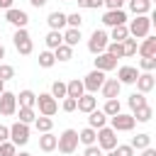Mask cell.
<instances>
[{
	"instance_id": "cell-1",
	"label": "cell",
	"mask_w": 156,
	"mask_h": 156,
	"mask_svg": "<svg viewBox=\"0 0 156 156\" xmlns=\"http://www.w3.org/2000/svg\"><path fill=\"white\" fill-rule=\"evenodd\" d=\"M56 149L66 156H71L78 149V132L76 129H63L61 136H56Z\"/></svg>"
},
{
	"instance_id": "cell-2",
	"label": "cell",
	"mask_w": 156,
	"mask_h": 156,
	"mask_svg": "<svg viewBox=\"0 0 156 156\" xmlns=\"http://www.w3.org/2000/svg\"><path fill=\"white\" fill-rule=\"evenodd\" d=\"M129 37H134V39H144L146 34H149V29H151V17L149 15H136L132 22H129Z\"/></svg>"
},
{
	"instance_id": "cell-3",
	"label": "cell",
	"mask_w": 156,
	"mask_h": 156,
	"mask_svg": "<svg viewBox=\"0 0 156 156\" xmlns=\"http://www.w3.org/2000/svg\"><path fill=\"white\" fill-rule=\"evenodd\" d=\"M12 41H15V49H17L22 56H29V54H32V49H34V44H32V37H29L27 27H17V29H15Z\"/></svg>"
},
{
	"instance_id": "cell-4",
	"label": "cell",
	"mask_w": 156,
	"mask_h": 156,
	"mask_svg": "<svg viewBox=\"0 0 156 156\" xmlns=\"http://www.w3.org/2000/svg\"><path fill=\"white\" fill-rule=\"evenodd\" d=\"M95 144H98L102 151L115 149V146H117V132H115L112 127H100V129H98V139H95Z\"/></svg>"
},
{
	"instance_id": "cell-5",
	"label": "cell",
	"mask_w": 156,
	"mask_h": 156,
	"mask_svg": "<svg viewBox=\"0 0 156 156\" xmlns=\"http://www.w3.org/2000/svg\"><path fill=\"white\" fill-rule=\"evenodd\" d=\"M107 119H110V127H112L115 132H132L134 124H136V119H134L132 115H124V112H117V115H112V117H107Z\"/></svg>"
},
{
	"instance_id": "cell-6",
	"label": "cell",
	"mask_w": 156,
	"mask_h": 156,
	"mask_svg": "<svg viewBox=\"0 0 156 156\" xmlns=\"http://www.w3.org/2000/svg\"><path fill=\"white\" fill-rule=\"evenodd\" d=\"M10 141L15 144V146H24L27 141H29V124H24V122H15L12 127H10Z\"/></svg>"
},
{
	"instance_id": "cell-7",
	"label": "cell",
	"mask_w": 156,
	"mask_h": 156,
	"mask_svg": "<svg viewBox=\"0 0 156 156\" xmlns=\"http://www.w3.org/2000/svg\"><path fill=\"white\" fill-rule=\"evenodd\" d=\"M107 41H110L107 32H105V29H95V32L90 34V39H88V51H90V54H102L105 46H107Z\"/></svg>"
},
{
	"instance_id": "cell-8",
	"label": "cell",
	"mask_w": 156,
	"mask_h": 156,
	"mask_svg": "<svg viewBox=\"0 0 156 156\" xmlns=\"http://www.w3.org/2000/svg\"><path fill=\"white\" fill-rule=\"evenodd\" d=\"M37 105H39V115H46V117L56 115V110H58V102H56V98L51 93H39L37 95Z\"/></svg>"
},
{
	"instance_id": "cell-9",
	"label": "cell",
	"mask_w": 156,
	"mask_h": 156,
	"mask_svg": "<svg viewBox=\"0 0 156 156\" xmlns=\"http://www.w3.org/2000/svg\"><path fill=\"white\" fill-rule=\"evenodd\" d=\"M15 112H17V95L10 93V90H5L0 95V115L2 117H12Z\"/></svg>"
},
{
	"instance_id": "cell-10",
	"label": "cell",
	"mask_w": 156,
	"mask_h": 156,
	"mask_svg": "<svg viewBox=\"0 0 156 156\" xmlns=\"http://www.w3.org/2000/svg\"><path fill=\"white\" fill-rule=\"evenodd\" d=\"M102 83H105V73H102V71H98V68H95V71H90V73L83 78V88H85L88 93H98Z\"/></svg>"
},
{
	"instance_id": "cell-11",
	"label": "cell",
	"mask_w": 156,
	"mask_h": 156,
	"mask_svg": "<svg viewBox=\"0 0 156 156\" xmlns=\"http://www.w3.org/2000/svg\"><path fill=\"white\" fill-rule=\"evenodd\" d=\"M134 83H136V90H139V93H144V95H146V93H151V90L156 88V78H154V73H151V71L139 73Z\"/></svg>"
},
{
	"instance_id": "cell-12",
	"label": "cell",
	"mask_w": 156,
	"mask_h": 156,
	"mask_svg": "<svg viewBox=\"0 0 156 156\" xmlns=\"http://www.w3.org/2000/svg\"><path fill=\"white\" fill-rule=\"evenodd\" d=\"M95 68H98V71H102V73H107V71L117 68V58H115V56H110L107 51L95 54Z\"/></svg>"
},
{
	"instance_id": "cell-13",
	"label": "cell",
	"mask_w": 156,
	"mask_h": 156,
	"mask_svg": "<svg viewBox=\"0 0 156 156\" xmlns=\"http://www.w3.org/2000/svg\"><path fill=\"white\" fill-rule=\"evenodd\" d=\"M5 20H7L12 27H27V22H29L27 12H24V10H15V7H10V10L5 12Z\"/></svg>"
},
{
	"instance_id": "cell-14",
	"label": "cell",
	"mask_w": 156,
	"mask_h": 156,
	"mask_svg": "<svg viewBox=\"0 0 156 156\" xmlns=\"http://www.w3.org/2000/svg\"><path fill=\"white\" fill-rule=\"evenodd\" d=\"M102 24H107V27L127 24V15H124V10H107V12L102 15Z\"/></svg>"
},
{
	"instance_id": "cell-15",
	"label": "cell",
	"mask_w": 156,
	"mask_h": 156,
	"mask_svg": "<svg viewBox=\"0 0 156 156\" xmlns=\"http://www.w3.org/2000/svg\"><path fill=\"white\" fill-rule=\"evenodd\" d=\"M100 90H102V98H105V100H110V98H117V95H119L122 83H119L117 78H105V83L100 85Z\"/></svg>"
},
{
	"instance_id": "cell-16",
	"label": "cell",
	"mask_w": 156,
	"mask_h": 156,
	"mask_svg": "<svg viewBox=\"0 0 156 156\" xmlns=\"http://www.w3.org/2000/svg\"><path fill=\"white\" fill-rule=\"evenodd\" d=\"M98 107V98H95V93H83L78 100H76V110H80V112H90V110H95Z\"/></svg>"
},
{
	"instance_id": "cell-17",
	"label": "cell",
	"mask_w": 156,
	"mask_h": 156,
	"mask_svg": "<svg viewBox=\"0 0 156 156\" xmlns=\"http://www.w3.org/2000/svg\"><path fill=\"white\" fill-rule=\"evenodd\" d=\"M136 76H139L136 66H119V71H117V80L122 85H132L136 80Z\"/></svg>"
},
{
	"instance_id": "cell-18",
	"label": "cell",
	"mask_w": 156,
	"mask_h": 156,
	"mask_svg": "<svg viewBox=\"0 0 156 156\" xmlns=\"http://www.w3.org/2000/svg\"><path fill=\"white\" fill-rule=\"evenodd\" d=\"M107 124V115L102 112V110H90L88 112V127H93V129H100V127H105Z\"/></svg>"
},
{
	"instance_id": "cell-19",
	"label": "cell",
	"mask_w": 156,
	"mask_h": 156,
	"mask_svg": "<svg viewBox=\"0 0 156 156\" xmlns=\"http://www.w3.org/2000/svg\"><path fill=\"white\" fill-rule=\"evenodd\" d=\"M136 51L141 54V56H156V37H144L141 39V44L136 46Z\"/></svg>"
},
{
	"instance_id": "cell-20",
	"label": "cell",
	"mask_w": 156,
	"mask_h": 156,
	"mask_svg": "<svg viewBox=\"0 0 156 156\" xmlns=\"http://www.w3.org/2000/svg\"><path fill=\"white\" fill-rule=\"evenodd\" d=\"M85 93V88H83V80H78V78H73V80H68L66 83V98H80Z\"/></svg>"
},
{
	"instance_id": "cell-21",
	"label": "cell",
	"mask_w": 156,
	"mask_h": 156,
	"mask_svg": "<svg viewBox=\"0 0 156 156\" xmlns=\"http://www.w3.org/2000/svg\"><path fill=\"white\" fill-rule=\"evenodd\" d=\"M46 24H49L51 29H58V32H61V29L66 27V15L56 10V12H51V15L46 17Z\"/></svg>"
},
{
	"instance_id": "cell-22",
	"label": "cell",
	"mask_w": 156,
	"mask_h": 156,
	"mask_svg": "<svg viewBox=\"0 0 156 156\" xmlns=\"http://www.w3.org/2000/svg\"><path fill=\"white\" fill-rule=\"evenodd\" d=\"M132 117L136 119V122H149L151 117H154V107L146 102V105H141V107H136L134 112H132Z\"/></svg>"
},
{
	"instance_id": "cell-23",
	"label": "cell",
	"mask_w": 156,
	"mask_h": 156,
	"mask_svg": "<svg viewBox=\"0 0 156 156\" xmlns=\"http://www.w3.org/2000/svg\"><path fill=\"white\" fill-rule=\"evenodd\" d=\"M129 10L134 15H149L151 12V0H129Z\"/></svg>"
},
{
	"instance_id": "cell-24",
	"label": "cell",
	"mask_w": 156,
	"mask_h": 156,
	"mask_svg": "<svg viewBox=\"0 0 156 156\" xmlns=\"http://www.w3.org/2000/svg\"><path fill=\"white\" fill-rule=\"evenodd\" d=\"M54 58H56V61H71V58H73V46L58 44V46L54 49Z\"/></svg>"
},
{
	"instance_id": "cell-25",
	"label": "cell",
	"mask_w": 156,
	"mask_h": 156,
	"mask_svg": "<svg viewBox=\"0 0 156 156\" xmlns=\"http://www.w3.org/2000/svg\"><path fill=\"white\" fill-rule=\"evenodd\" d=\"M95 139H98V129H93V127H85V129H80V132H78V141H80V144H85V146L95 144Z\"/></svg>"
},
{
	"instance_id": "cell-26",
	"label": "cell",
	"mask_w": 156,
	"mask_h": 156,
	"mask_svg": "<svg viewBox=\"0 0 156 156\" xmlns=\"http://www.w3.org/2000/svg\"><path fill=\"white\" fill-rule=\"evenodd\" d=\"M39 149H41V151H46V154H49V151H54V149H56V136H54L51 132H44V134L39 136Z\"/></svg>"
},
{
	"instance_id": "cell-27",
	"label": "cell",
	"mask_w": 156,
	"mask_h": 156,
	"mask_svg": "<svg viewBox=\"0 0 156 156\" xmlns=\"http://www.w3.org/2000/svg\"><path fill=\"white\" fill-rule=\"evenodd\" d=\"M63 34V44H68V46H76L83 37H80V29H76V27H68L66 32H61Z\"/></svg>"
},
{
	"instance_id": "cell-28",
	"label": "cell",
	"mask_w": 156,
	"mask_h": 156,
	"mask_svg": "<svg viewBox=\"0 0 156 156\" xmlns=\"http://www.w3.org/2000/svg\"><path fill=\"white\" fill-rule=\"evenodd\" d=\"M17 100H20V107H34L37 105V95L32 90H20Z\"/></svg>"
},
{
	"instance_id": "cell-29",
	"label": "cell",
	"mask_w": 156,
	"mask_h": 156,
	"mask_svg": "<svg viewBox=\"0 0 156 156\" xmlns=\"http://www.w3.org/2000/svg\"><path fill=\"white\" fill-rule=\"evenodd\" d=\"M112 41H124L127 37H129V29H127V24H117V27H112V32L107 34Z\"/></svg>"
},
{
	"instance_id": "cell-30",
	"label": "cell",
	"mask_w": 156,
	"mask_h": 156,
	"mask_svg": "<svg viewBox=\"0 0 156 156\" xmlns=\"http://www.w3.org/2000/svg\"><path fill=\"white\" fill-rule=\"evenodd\" d=\"M44 41H46V46H49V49L54 51V49H56L58 44H63V34H61L58 29H51V32L46 34V39H44Z\"/></svg>"
},
{
	"instance_id": "cell-31",
	"label": "cell",
	"mask_w": 156,
	"mask_h": 156,
	"mask_svg": "<svg viewBox=\"0 0 156 156\" xmlns=\"http://www.w3.org/2000/svg\"><path fill=\"white\" fill-rule=\"evenodd\" d=\"M34 127H37V132H51V127H54V119L51 117H46V115H39L37 119H34Z\"/></svg>"
},
{
	"instance_id": "cell-32",
	"label": "cell",
	"mask_w": 156,
	"mask_h": 156,
	"mask_svg": "<svg viewBox=\"0 0 156 156\" xmlns=\"http://www.w3.org/2000/svg\"><path fill=\"white\" fill-rule=\"evenodd\" d=\"M129 146L136 149V151H141V149L151 146V136H149V134H136V136H132V144H129Z\"/></svg>"
},
{
	"instance_id": "cell-33",
	"label": "cell",
	"mask_w": 156,
	"mask_h": 156,
	"mask_svg": "<svg viewBox=\"0 0 156 156\" xmlns=\"http://www.w3.org/2000/svg\"><path fill=\"white\" fill-rule=\"evenodd\" d=\"M102 112H105L107 117H112V115L122 112V105H119V100H117V98H110V100H105V107H102Z\"/></svg>"
},
{
	"instance_id": "cell-34",
	"label": "cell",
	"mask_w": 156,
	"mask_h": 156,
	"mask_svg": "<svg viewBox=\"0 0 156 156\" xmlns=\"http://www.w3.org/2000/svg\"><path fill=\"white\" fill-rule=\"evenodd\" d=\"M105 51H107L110 56H115V58H124V51H122V41H107Z\"/></svg>"
},
{
	"instance_id": "cell-35",
	"label": "cell",
	"mask_w": 156,
	"mask_h": 156,
	"mask_svg": "<svg viewBox=\"0 0 156 156\" xmlns=\"http://www.w3.org/2000/svg\"><path fill=\"white\" fill-rule=\"evenodd\" d=\"M54 63H56V58H54V51H51V49H46V51L39 54V66H41V68H51Z\"/></svg>"
},
{
	"instance_id": "cell-36",
	"label": "cell",
	"mask_w": 156,
	"mask_h": 156,
	"mask_svg": "<svg viewBox=\"0 0 156 156\" xmlns=\"http://www.w3.org/2000/svg\"><path fill=\"white\" fill-rule=\"evenodd\" d=\"M136 46H139L136 39H134V37H127V39L122 41V51H124V56H134V54H136Z\"/></svg>"
},
{
	"instance_id": "cell-37",
	"label": "cell",
	"mask_w": 156,
	"mask_h": 156,
	"mask_svg": "<svg viewBox=\"0 0 156 156\" xmlns=\"http://www.w3.org/2000/svg\"><path fill=\"white\" fill-rule=\"evenodd\" d=\"M37 119V112H34V107H20V122H24V124H32Z\"/></svg>"
},
{
	"instance_id": "cell-38",
	"label": "cell",
	"mask_w": 156,
	"mask_h": 156,
	"mask_svg": "<svg viewBox=\"0 0 156 156\" xmlns=\"http://www.w3.org/2000/svg\"><path fill=\"white\" fill-rule=\"evenodd\" d=\"M141 105H146V98H144V93H132L129 95V107H132V112L136 110V107H141Z\"/></svg>"
},
{
	"instance_id": "cell-39",
	"label": "cell",
	"mask_w": 156,
	"mask_h": 156,
	"mask_svg": "<svg viewBox=\"0 0 156 156\" xmlns=\"http://www.w3.org/2000/svg\"><path fill=\"white\" fill-rule=\"evenodd\" d=\"M139 68L141 71H154L156 68V56H141L139 58Z\"/></svg>"
},
{
	"instance_id": "cell-40",
	"label": "cell",
	"mask_w": 156,
	"mask_h": 156,
	"mask_svg": "<svg viewBox=\"0 0 156 156\" xmlns=\"http://www.w3.org/2000/svg\"><path fill=\"white\" fill-rule=\"evenodd\" d=\"M51 95H54V98H66V83H63V80H54Z\"/></svg>"
},
{
	"instance_id": "cell-41",
	"label": "cell",
	"mask_w": 156,
	"mask_h": 156,
	"mask_svg": "<svg viewBox=\"0 0 156 156\" xmlns=\"http://www.w3.org/2000/svg\"><path fill=\"white\" fill-rule=\"evenodd\" d=\"M10 78H15V68L10 66V63H0V80H10Z\"/></svg>"
},
{
	"instance_id": "cell-42",
	"label": "cell",
	"mask_w": 156,
	"mask_h": 156,
	"mask_svg": "<svg viewBox=\"0 0 156 156\" xmlns=\"http://www.w3.org/2000/svg\"><path fill=\"white\" fill-rule=\"evenodd\" d=\"M66 24H68V27H76V29H80V24H83V17H80V12L66 15Z\"/></svg>"
},
{
	"instance_id": "cell-43",
	"label": "cell",
	"mask_w": 156,
	"mask_h": 156,
	"mask_svg": "<svg viewBox=\"0 0 156 156\" xmlns=\"http://www.w3.org/2000/svg\"><path fill=\"white\" fill-rule=\"evenodd\" d=\"M112 151H115L117 156H134V149H132L129 144H117Z\"/></svg>"
},
{
	"instance_id": "cell-44",
	"label": "cell",
	"mask_w": 156,
	"mask_h": 156,
	"mask_svg": "<svg viewBox=\"0 0 156 156\" xmlns=\"http://www.w3.org/2000/svg\"><path fill=\"white\" fill-rule=\"evenodd\" d=\"M78 2V7H88V10H98L105 0H76Z\"/></svg>"
},
{
	"instance_id": "cell-45",
	"label": "cell",
	"mask_w": 156,
	"mask_h": 156,
	"mask_svg": "<svg viewBox=\"0 0 156 156\" xmlns=\"http://www.w3.org/2000/svg\"><path fill=\"white\" fill-rule=\"evenodd\" d=\"M83 156H102V149H100L98 144H90V146H85Z\"/></svg>"
},
{
	"instance_id": "cell-46",
	"label": "cell",
	"mask_w": 156,
	"mask_h": 156,
	"mask_svg": "<svg viewBox=\"0 0 156 156\" xmlns=\"http://www.w3.org/2000/svg\"><path fill=\"white\" fill-rule=\"evenodd\" d=\"M63 112H76V98H63Z\"/></svg>"
},
{
	"instance_id": "cell-47",
	"label": "cell",
	"mask_w": 156,
	"mask_h": 156,
	"mask_svg": "<svg viewBox=\"0 0 156 156\" xmlns=\"http://www.w3.org/2000/svg\"><path fill=\"white\" fill-rule=\"evenodd\" d=\"M102 5H107V10H122V5H124V0H105Z\"/></svg>"
},
{
	"instance_id": "cell-48",
	"label": "cell",
	"mask_w": 156,
	"mask_h": 156,
	"mask_svg": "<svg viewBox=\"0 0 156 156\" xmlns=\"http://www.w3.org/2000/svg\"><path fill=\"white\" fill-rule=\"evenodd\" d=\"M7 139H10V127L0 124V144H2V141H7Z\"/></svg>"
},
{
	"instance_id": "cell-49",
	"label": "cell",
	"mask_w": 156,
	"mask_h": 156,
	"mask_svg": "<svg viewBox=\"0 0 156 156\" xmlns=\"http://www.w3.org/2000/svg\"><path fill=\"white\" fill-rule=\"evenodd\" d=\"M141 156H156V149L146 146V149H141Z\"/></svg>"
},
{
	"instance_id": "cell-50",
	"label": "cell",
	"mask_w": 156,
	"mask_h": 156,
	"mask_svg": "<svg viewBox=\"0 0 156 156\" xmlns=\"http://www.w3.org/2000/svg\"><path fill=\"white\" fill-rule=\"evenodd\" d=\"M29 2H32V7H44L49 0H29Z\"/></svg>"
},
{
	"instance_id": "cell-51",
	"label": "cell",
	"mask_w": 156,
	"mask_h": 156,
	"mask_svg": "<svg viewBox=\"0 0 156 156\" xmlns=\"http://www.w3.org/2000/svg\"><path fill=\"white\" fill-rule=\"evenodd\" d=\"M0 7H2V10H10V7H12V0H0Z\"/></svg>"
},
{
	"instance_id": "cell-52",
	"label": "cell",
	"mask_w": 156,
	"mask_h": 156,
	"mask_svg": "<svg viewBox=\"0 0 156 156\" xmlns=\"http://www.w3.org/2000/svg\"><path fill=\"white\" fill-rule=\"evenodd\" d=\"M5 93V80H0V95Z\"/></svg>"
},
{
	"instance_id": "cell-53",
	"label": "cell",
	"mask_w": 156,
	"mask_h": 156,
	"mask_svg": "<svg viewBox=\"0 0 156 156\" xmlns=\"http://www.w3.org/2000/svg\"><path fill=\"white\" fill-rule=\"evenodd\" d=\"M0 58H5V46L0 44Z\"/></svg>"
},
{
	"instance_id": "cell-54",
	"label": "cell",
	"mask_w": 156,
	"mask_h": 156,
	"mask_svg": "<svg viewBox=\"0 0 156 156\" xmlns=\"http://www.w3.org/2000/svg\"><path fill=\"white\" fill-rule=\"evenodd\" d=\"M102 156H117V154H115V151L110 149V151H107V154H102Z\"/></svg>"
},
{
	"instance_id": "cell-55",
	"label": "cell",
	"mask_w": 156,
	"mask_h": 156,
	"mask_svg": "<svg viewBox=\"0 0 156 156\" xmlns=\"http://www.w3.org/2000/svg\"><path fill=\"white\" fill-rule=\"evenodd\" d=\"M15 156H32V154H27V151H20V154H15Z\"/></svg>"
},
{
	"instance_id": "cell-56",
	"label": "cell",
	"mask_w": 156,
	"mask_h": 156,
	"mask_svg": "<svg viewBox=\"0 0 156 156\" xmlns=\"http://www.w3.org/2000/svg\"><path fill=\"white\" fill-rule=\"evenodd\" d=\"M63 2H66V0H63Z\"/></svg>"
}]
</instances>
